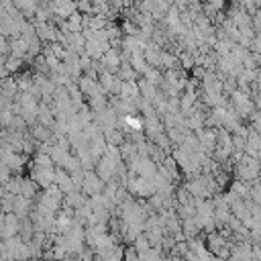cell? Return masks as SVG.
Instances as JSON below:
<instances>
[{"instance_id":"13","label":"cell","mask_w":261,"mask_h":261,"mask_svg":"<svg viewBox=\"0 0 261 261\" xmlns=\"http://www.w3.org/2000/svg\"><path fill=\"white\" fill-rule=\"evenodd\" d=\"M0 261H3V259H0Z\"/></svg>"},{"instance_id":"1","label":"cell","mask_w":261,"mask_h":261,"mask_svg":"<svg viewBox=\"0 0 261 261\" xmlns=\"http://www.w3.org/2000/svg\"><path fill=\"white\" fill-rule=\"evenodd\" d=\"M104 190V182L98 178L94 172L84 174V186H82V194L84 196H96V194H102Z\"/></svg>"},{"instance_id":"3","label":"cell","mask_w":261,"mask_h":261,"mask_svg":"<svg viewBox=\"0 0 261 261\" xmlns=\"http://www.w3.org/2000/svg\"><path fill=\"white\" fill-rule=\"evenodd\" d=\"M55 186L59 188V192L65 196L74 192V186H72V180H70V174H65L61 168H55Z\"/></svg>"},{"instance_id":"12","label":"cell","mask_w":261,"mask_h":261,"mask_svg":"<svg viewBox=\"0 0 261 261\" xmlns=\"http://www.w3.org/2000/svg\"><path fill=\"white\" fill-rule=\"evenodd\" d=\"M3 253H7V245H5V241H0V255Z\"/></svg>"},{"instance_id":"2","label":"cell","mask_w":261,"mask_h":261,"mask_svg":"<svg viewBox=\"0 0 261 261\" xmlns=\"http://www.w3.org/2000/svg\"><path fill=\"white\" fill-rule=\"evenodd\" d=\"M84 204H88V196H84L82 192H70V194H65L61 200V206H70L74 210L82 208Z\"/></svg>"},{"instance_id":"6","label":"cell","mask_w":261,"mask_h":261,"mask_svg":"<svg viewBox=\"0 0 261 261\" xmlns=\"http://www.w3.org/2000/svg\"><path fill=\"white\" fill-rule=\"evenodd\" d=\"M23 65H25V61H23V59L9 55V57H7V61H5V70H7V74H9V76H17V74H21V72H23Z\"/></svg>"},{"instance_id":"11","label":"cell","mask_w":261,"mask_h":261,"mask_svg":"<svg viewBox=\"0 0 261 261\" xmlns=\"http://www.w3.org/2000/svg\"><path fill=\"white\" fill-rule=\"evenodd\" d=\"M190 72H192V78H194V80H198V82L206 76V70H204V68H200V65H194V68H192Z\"/></svg>"},{"instance_id":"4","label":"cell","mask_w":261,"mask_h":261,"mask_svg":"<svg viewBox=\"0 0 261 261\" xmlns=\"http://www.w3.org/2000/svg\"><path fill=\"white\" fill-rule=\"evenodd\" d=\"M86 106L92 110V112H100L104 108H108V98L104 94H96V96H90Z\"/></svg>"},{"instance_id":"5","label":"cell","mask_w":261,"mask_h":261,"mask_svg":"<svg viewBox=\"0 0 261 261\" xmlns=\"http://www.w3.org/2000/svg\"><path fill=\"white\" fill-rule=\"evenodd\" d=\"M21 198L25 200H33L37 196V186L33 184L29 178H21V192H19Z\"/></svg>"},{"instance_id":"8","label":"cell","mask_w":261,"mask_h":261,"mask_svg":"<svg viewBox=\"0 0 261 261\" xmlns=\"http://www.w3.org/2000/svg\"><path fill=\"white\" fill-rule=\"evenodd\" d=\"M120 261H141V259H139V253L135 251L133 245H124V247H122V257H120Z\"/></svg>"},{"instance_id":"7","label":"cell","mask_w":261,"mask_h":261,"mask_svg":"<svg viewBox=\"0 0 261 261\" xmlns=\"http://www.w3.org/2000/svg\"><path fill=\"white\" fill-rule=\"evenodd\" d=\"M3 190H5L7 194H11V196H19V192H21V176L11 178V180L3 186Z\"/></svg>"},{"instance_id":"10","label":"cell","mask_w":261,"mask_h":261,"mask_svg":"<svg viewBox=\"0 0 261 261\" xmlns=\"http://www.w3.org/2000/svg\"><path fill=\"white\" fill-rule=\"evenodd\" d=\"M70 180H72V186H74V192H82V186H84V172L80 170V172H76V174H72V176H70Z\"/></svg>"},{"instance_id":"9","label":"cell","mask_w":261,"mask_h":261,"mask_svg":"<svg viewBox=\"0 0 261 261\" xmlns=\"http://www.w3.org/2000/svg\"><path fill=\"white\" fill-rule=\"evenodd\" d=\"M133 247H135V251H137V253H145V251L151 247V245H149V241H147V237H145V233H143V235H139V237L133 241Z\"/></svg>"}]
</instances>
